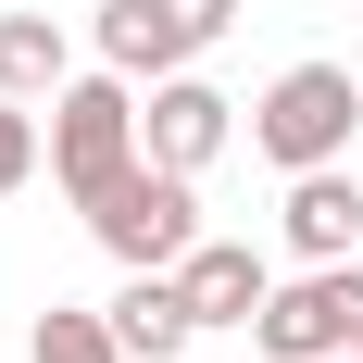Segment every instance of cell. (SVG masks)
Returning a JSON list of instances; mask_svg holds the SVG:
<instances>
[{"label":"cell","mask_w":363,"mask_h":363,"mask_svg":"<svg viewBox=\"0 0 363 363\" xmlns=\"http://www.w3.org/2000/svg\"><path fill=\"white\" fill-rule=\"evenodd\" d=\"M351 125H363V75H351V63H289V75L251 101V150L276 163V176L351 163Z\"/></svg>","instance_id":"cell-2"},{"label":"cell","mask_w":363,"mask_h":363,"mask_svg":"<svg viewBox=\"0 0 363 363\" xmlns=\"http://www.w3.org/2000/svg\"><path fill=\"white\" fill-rule=\"evenodd\" d=\"M38 163H50V125H38V101H13V88H0V201H13Z\"/></svg>","instance_id":"cell-12"},{"label":"cell","mask_w":363,"mask_h":363,"mask_svg":"<svg viewBox=\"0 0 363 363\" xmlns=\"http://www.w3.org/2000/svg\"><path fill=\"white\" fill-rule=\"evenodd\" d=\"M75 213H88V238H101L125 276H138V263H188V251H201V176L150 163V150L125 163V176H101Z\"/></svg>","instance_id":"cell-1"},{"label":"cell","mask_w":363,"mask_h":363,"mask_svg":"<svg viewBox=\"0 0 363 363\" xmlns=\"http://www.w3.org/2000/svg\"><path fill=\"white\" fill-rule=\"evenodd\" d=\"M263 363H351L363 351V263H301L276 276V301L251 313Z\"/></svg>","instance_id":"cell-4"},{"label":"cell","mask_w":363,"mask_h":363,"mask_svg":"<svg viewBox=\"0 0 363 363\" xmlns=\"http://www.w3.org/2000/svg\"><path fill=\"white\" fill-rule=\"evenodd\" d=\"M138 163V75H63V101H50V188L63 201H88L101 176H125Z\"/></svg>","instance_id":"cell-3"},{"label":"cell","mask_w":363,"mask_h":363,"mask_svg":"<svg viewBox=\"0 0 363 363\" xmlns=\"http://www.w3.org/2000/svg\"><path fill=\"white\" fill-rule=\"evenodd\" d=\"M351 363H363V351H351Z\"/></svg>","instance_id":"cell-13"},{"label":"cell","mask_w":363,"mask_h":363,"mask_svg":"<svg viewBox=\"0 0 363 363\" xmlns=\"http://www.w3.org/2000/svg\"><path fill=\"white\" fill-rule=\"evenodd\" d=\"M113 326H125V351H138V363H176L188 338H201V313H188V289H176V263H138V276L113 289Z\"/></svg>","instance_id":"cell-9"},{"label":"cell","mask_w":363,"mask_h":363,"mask_svg":"<svg viewBox=\"0 0 363 363\" xmlns=\"http://www.w3.org/2000/svg\"><path fill=\"white\" fill-rule=\"evenodd\" d=\"M176 289H188V313H201V326H251L263 301H276V263H263L251 238H201V251L176 263Z\"/></svg>","instance_id":"cell-8"},{"label":"cell","mask_w":363,"mask_h":363,"mask_svg":"<svg viewBox=\"0 0 363 363\" xmlns=\"http://www.w3.org/2000/svg\"><path fill=\"white\" fill-rule=\"evenodd\" d=\"M238 138V101H225L213 75L188 63V75H163V88H138V150L150 163H176V176H201L213 150Z\"/></svg>","instance_id":"cell-5"},{"label":"cell","mask_w":363,"mask_h":363,"mask_svg":"<svg viewBox=\"0 0 363 363\" xmlns=\"http://www.w3.org/2000/svg\"><path fill=\"white\" fill-rule=\"evenodd\" d=\"M276 238H289V263H351V251H363V188H351V163H313V176H289V201H276Z\"/></svg>","instance_id":"cell-6"},{"label":"cell","mask_w":363,"mask_h":363,"mask_svg":"<svg viewBox=\"0 0 363 363\" xmlns=\"http://www.w3.org/2000/svg\"><path fill=\"white\" fill-rule=\"evenodd\" d=\"M26 363H138V351H125V326H113V301H101V313L50 301V313L26 326Z\"/></svg>","instance_id":"cell-11"},{"label":"cell","mask_w":363,"mask_h":363,"mask_svg":"<svg viewBox=\"0 0 363 363\" xmlns=\"http://www.w3.org/2000/svg\"><path fill=\"white\" fill-rule=\"evenodd\" d=\"M88 38H101V63H113V75H138V88H163V75L201 63V38H188L176 0H101V26H88Z\"/></svg>","instance_id":"cell-7"},{"label":"cell","mask_w":363,"mask_h":363,"mask_svg":"<svg viewBox=\"0 0 363 363\" xmlns=\"http://www.w3.org/2000/svg\"><path fill=\"white\" fill-rule=\"evenodd\" d=\"M63 75H75V50H63V26H50V13H0V88H13V101H63Z\"/></svg>","instance_id":"cell-10"}]
</instances>
